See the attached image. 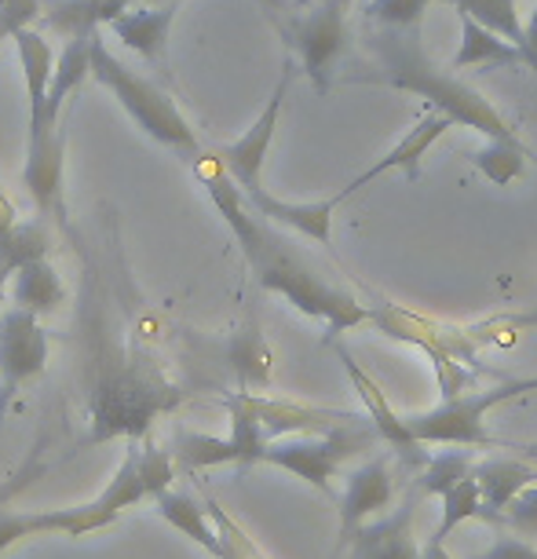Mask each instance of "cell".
Here are the masks:
<instances>
[{
	"label": "cell",
	"instance_id": "4dcf8cb0",
	"mask_svg": "<svg viewBox=\"0 0 537 559\" xmlns=\"http://www.w3.org/2000/svg\"><path fill=\"white\" fill-rule=\"evenodd\" d=\"M45 450H48V436H40V439L34 442V447H29L26 457L15 464L12 476L0 479V509H8V504H12V501L19 498V493L34 487L37 479H45V476H48L51 464L45 461Z\"/></svg>",
	"mask_w": 537,
	"mask_h": 559
},
{
	"label": "cell",
	"instance_id": "44dd1931",
	"mask_svg": "<svg viewBox=\"0 0 537 559\" xmlns=\"http://www.w3.org/2000/svg\"><path fill=\"white\" fill-rule=\"evenodd\" d=\"M168 453H172L176 472H187V476H202L208 468H227V464L246 472V457H241L238 442L230 439V431L227 436H202V431L179 428Z\"/></svg>",
	"mask_w": 537,
	"mask_h": 559
},
{
	"label": "cell",
	"instance_id": "277c9868",
	"mask_svg": "<svg viewBox=\"0 0 537 559\" xmlns=\"http://www.w3.org/2000/svg\"><path fill=\"white\" fill-rule=\"evenodd\" d=\"M140 501H146V487L140 479V468H135V450L129 442V453H124L121 468L107 479V487L99 490V498L70 504V509H40V512H12L0 509V556L8 548L29 542V537H70V542H81L84 534L107 531L121 520V512L135 509Z\"/></svg>",
	"mask_w": 537,
	"mask_h": 559
},
{
	"label": "cell",
	"instance_id": "74e56055",
	"mask_svg": "<svg viewBox=\"0 0 537 559\" xmlns=\"http://www.w3.org/2000/svg\"><path fill=\"white\" fill-rule=\"evenodd\" d=\"M256 4H260L263 12H267L271 19H275L278 26H282V19H286V12H289V4H286V0H256Z\"/></svg>",
	"mask_w": 537,
	"mask_h": 559
},
{
	"label": "cell",
	"instance_id": "ab89813d",
	"mask_svg": "<svg viewBox=\"0 0 537 559\" xmlns=\"http://www.w3.org/2000/svg\"><path fill=\"white\" fill-rule=\"evenodd\" d=\"M124 8H135V4H168V0H121Z\"/></svg>",
	"mask_w": 537,
	"mask_h": 559
},
{
	"label": "cell",
	"instance_id": "60d3db41",
	"mask_svg": "<svg viewBox=\"0 0 537 559\" xmlns=\"http://www.w3.org/2000/svg\"><path fill=\"white\" fill-rule=\"evenodd\" d=\"M325 4H333V8H341V12H347V8H351L355 0H325Z\"/></svg>",
	"mask_w": 537,
	"mask_h": 559
},
{
	"label": "cell",
	"instance_id": "cb8c5ba5",
	"mask_svg": "<svg viewBox=\"0 0 537 559\" xmlns=\"http://www.w3.org/2000/svg\"><path fill=\"white\" fill-rule=\"evenodd\" d=\"M227 362L238 373L241 392H252V388H267V381H271V347L263 344L256 314H249V319L241 322L235 333H230Z\"/></svg>",
	"mask_w": 537,
	"mask_h": 559
},
{
	"label": "cell",
	"instance_id": "7bdbcfd3",
	"mask_svg": "<svg viewBox=\"0 0 537 559\" xmlns=\"http://www.w3.org/2000/svg\"><path fill=\"white\" fill-rule=\"evenodd\" d=\"M0 304H4V289H0Z\"/></svg>",
	"mask_w": 537,
	"mask_h": 559
},
{
	"label": "cell",
	"instance_id": "484cf974",
	"mask_svg": "<svg viewBox=\"0 0 537 559\" xmlns=\"http://www.w3.org/2000/svg\"><path fill=\"white\" fill-rule=\"evenodd\" d=\"M435 4H450L454 12L472 15L479 26L493 29V34L509 40L512 48H520L526 62V40H523L520 15H515V0H435Z\"/></svg>",
	"mask_w": 537,
	"mask_h": 559
},
{
	"label": "cell",
	"instance_id": "603a6c76",
	"mask_svg": "<svg viewBox=\"0 0 537 559\" xmlns=\"http://www.w3.org/2000/svg\"><path fill=\"white\" fill-rule=\"evenodd\" d=\"M157 504V515L172 526V531H179L183 537H191V542L202 548V552H208L216 559L219 552V537H216V526L213 520H208V512H205V501H198L194 493H187V490H162L154 498Z\"/></svg>",
	"mask_w": 537,
	"mask_h": 559
},
{
	"label": "cell",
	"instance_id": "7a4b0ae2",
	"mask_svg": "<svg viewBox=\"0 0 537 559\" xmlns=\"http://www.w3.org/2000/svg\"><path fill=\"white\" fill-rule=\"evenodd\" d=\"M84 347H88V436L73 453L103 447L110 439H146V431L162 414L183 403L187 392L143 344H121L114 336L107 311L84 308Z\"/></svg>",
	"mask_w": 537,
	"mask_h": 559
},
{
	"label": "cell",
	"instance_id": "ac0fdd59",
	"mask_svg": "<svg viewBox=\"0 0 537 559\" xmlns=\"http://www.w3.org/2000/svg\"><path fill=\"white\" fill-rule=\"evenodd\" d=\"M472 479H476L479 498H482L479 520L498 526V515L504 504H509L526 483L537 479V464L520 461V457H487V461L472 464Z\"/></svg>",
	"mask_w": 537,
	"mask_h": 559
},
{
	"label": "cell",
	"instance_id": "8d00e7d4",
	"mask_svg": "<svg viewBox=\"0 0 537 559\" xmlns=\"http://www.w3.org/2000/svg\"><path fill=\"white\" fill-rule=\"evenodd\" d=\"M523 40H526V67L537 73V4L530 12V23H523Z\"/></svg>",
	"mask_w": 537,
	"mask_h": 559
},
{
	"label": "cell",
	"instance_id": "d6a6232c",
	"mask_svg": "<svg viewBox=\"0 0 537 559\" xmlns=\"http://www.w3.org/2000/svg\"><path fill=\"white\" fill-rule=\"evenodd\" d=\"M501 526H509V531H515L520 537H537V487L534 483H526V487L504 504L498 515V531Z\"/></svg>",
	"mask_w": 537,
	"mask_h": 559
},
{
	"label": "cell",
	"instance_id": "e575fe53",
	"mask_svg": "<svg viewBox=\"0 0 537 559\" xmlns=\"http://www.w3.org/2000/svg\"><path fill=\"white\" fill-rule=\"evenodd\" d=\"M476 559H537V548L520 534H515V537L512 534H498L487 552L476 556Z\"/></svg>",
	"mask_w": 537,
	"mask_h": 559
},
{
	"label": "cell",
	"instance_id": "5b68a950",
	"mask_svg": "<svg viewBox=\"0 0 537 559\" xmlns=\"http://www.w3.org/2000/svg\"><path fill=\"white\" fill-rule=\"evenodd\" d=\"M88 78L103 84L114 99L121 103L124 114L151 135L154 143L176 151L183 162H194L205 151L198 132L191 129V121L183 118V110L176 107V99L165 88H157L151 78H140L135 70H129L124 62L114 56L103 40V29L92 34V59H88Z\"/></svg>",
	"mask_w": 537,
	"mask_h": 559
},
{
	"label": "cell",
	"instance_id": "3957f363",
	"mask_svg": "<svg viewBox=\"0 0 537 559\" xmlns=\"http://www.w3.org/2000/svg\"><path fill=\"white\" fill-rule=\"evenodd\" d=\"M366 51L373 56L370 73H355V84H384L395 92H414V96L428 99L431 110L446 114L454 124L487 135V140L504 143H523L520 129L493 107V103L465 84L454 70H442L425 56L420 45V26H377L373 34H366Z\"/></svg>",
	"mask_w": 537,
	"mask_h": 559
},
{
	"label": "cell",
	"instance_id": "ba28073f",
	"mask_svg": "<svg viewBox=\"0 0 537 559\" xmlns=\"http://www.w3.org/2000/svg\"><path fill=\"white\" fill-rule=\"evenodd\" d=\"M282 29H286L289 48L297 51L300 67L311 78L314 92L325 96V92L333 88L336 62H341L344 45H347V12L322 0L308 15L289 19V26H282Z\"/></svg>",
	"mask_w": 537,
	"mask_h": 559
},
{
	"label": "cell",
	"instance_id": "83f0119b",
	"mask_svg": "<svg viewBox=\"0 0 537 559\" xmlns=\"http://www.w3.org/2000/svg\"><path fill=\"white\" fill-rule=\"evenodd\" d=\"M472 472V453L468 450H442L435 453V457H428V464L420 468V476H417V490L420 493H446L454 483H461Z\"/></svg>",
	"mask_w": 537,
	"mask_h": 559
},
{
	"label": "cell",
	"instance_id": "30bf717a",
	"mask_svg": "<svg viewBox=\"0 0 537 559\" xmlns=\"http://www.w3.org/2000/svg\"><path fill=\"white\" fill-rule=\"evenodd\" d=\"M293 73H297V67H293V59H286V62H282V78L275 84V92H271L267 107L260 110V118L249 124L246 135H238L235 143H227V146H219V151H216L219 165H224L227 176L241 187V194L263 187L260 176H263V165H267L271 143H275L278 121H282V107H286L289 84H293Z\"/></svg>",
	"mask_w": 537,
	"mask_h": 559
},
{
	"label": "cell",
	"instance_id": "6da1fadb",
	"mask_svg": "<svg viewBox=\"0 0 537 559\" xmlns=\"http://www.w3.org/2000/svg\"><path fill=\"white\" fill-rule=\"evenodd\" d=\"M191 165H194V176L205 183L208 202L224 216L227 230L235 235L241 257H246V263L252 267L263 289L286 297L293 308L300 314H308V319L325 322L330 336H341L347 330H355V325L370 322V304L355 300L347 289L325 282L278 230H271L267 219L252 213L241 187L227 176V168L219 165L216 151H202Z\"/></svg>",
	"mask_w": 537,
	"mask_h": 559
},
{
	"label": "cell",
	"instance_id": "d4e9b609",
	"mask_svg": "<svg viewBox=\"0 0 537 559\" xmlns=\"http://www.w3.org/2000/svg\"><path fill=\"white\" fill-rule=\"evenodd\" d=\"M48 249H51L48 219L37 216V219H29V224L19 219V224L12 227V235L4 238V246H0V289H4V282L12 278L23 263L48 257Z\"/></svg>",
	"mask_w": 537,
	"mask_h": 559
},
{
	"label": "cell",
	"instance_id": "5bb4252c",
	"mask_svg": "<svg viewBox=\"0 0 537 559\" xmlns=\"http://www.w3.org/2000/svg\"><path fill=\"white\" fill-rule=\"evenodd\" d=\"M392 501H395V479L387 457H370L358 464L355 472H347L344 493H336V504H341V548L358 526L370 520V515L384 512Z\"/></svg>",
	"mask_w": 537,
	"mask_h": 559
},
{
	"label": "cell",
	"instance_id": "836d02e7",
	"mask_svg": "<svg viewBox=\"0 0 537 559\" xmlns=\"http://www.w3.org/2000/svg\"><path fill=\"white\" fill-rule=\"evenodd\" d=\"M40 19V0H0V40H12L15 29L34 26Z\"/></svg>",
	"mask_w": 537,
	"mask_h": 559
},
{
	"label": "cell",
	"instance_id": "d590c367",
	"mask_svg": "<svg viewBox=\"0 0 537 559\" xmlns=\"http://www.w3.org/2000/svg\"><path fill=\"white\" fill-rule=\"evenodd\" d=\"M530 392H537V377H512V381L493 384L498 403H509V399H520V395H530Z\"/></svg>",
	"mask_w": 537,
	"mask_h": 559
},
{
	"label": "cell",
	"instance_id": "b9f144b4",
	"mask_svg": "<svg viewBox=\"0 0 537 559\" xmlns=\"http://www.w3.org/2000/svg\"><path fill=\"white\" fill-rule=\"evenodd\" d=\"M526 453H530V457H537V450H526Z\"/></svg>",
	"mask_w": 537,
	"mask_h": 559
},
{
	"label": "cell",
	"instance_id": "9a60e30c",
	"mask_svg": "<svg viewBox=\"0 0 537 559\" xmlns=\"http://www.w3.org/2000/svg\"><path fill=\"white\" fill-rule=\"evenodd\" d=\"M347 559H420V545L414 537V501L384 515V520H366L347 537Z\"/></svg>",
	"mask_w": 537,
	"mask_h": 559
},
{
	"label": "cell",
	"instance_id": "e0dca14e",
	"mask_svg": "<svg viewBox=\"0 0 537 559\" xmlns=\"http://www.w3.org/2000/svg\"><path fill=\"white\" fill-rule=\"evenodd\" d=\"M450 129H454V121L446 118V114H439V110H428L425 118H420L414 129H409L403 140H398L392 151H387L381 162H373L370 168H366L362 176H355L351 183L355 187H366L370 179H377V176H384V173H406L409 179H417V173H420V162L428 157V151L435 146L442 135H446Z\"/></svg>",
	"mask_w": 537,
	"mask_h": 559
},
{
	"label": "cell",
	"instance_id": "f546056e",
	"mask_svg": "<svg viewBox=\"0 0 537 559\" xmlns=\"http://www.w3.org/2000/svg\"><path fill=\"white\" fill-rule=\"evenodd\" d=\"M132 450H135V468H140V479L146 487V498H157L162 490L172 487V479L179 476L176 464H172V453L154 447L146 439H129Z\"/></svg>",
	"mask_w": 537,
	"mask_h": 559
},
{
	"label": "cell",
	"instance_id": "4316f807",
	"mask_svg": "<svg viewBox=\"0 0 537 559\" xmlns=\"http://www.w3.org/2000/svg\"><path fill=\"white\" fill-rule=\"evenodd\" d=\"M439 498H442V523L435 526L431 542H446L461 523L479 520L482 515V498H479V487H476V479H472V472L461 483H454L446 493H439Z\"/></svg>",
	"mask_w": 537,
	"mask_h": 559
},
{
	"label": "cell",
	"instance_id": "4fadbf2b",
	"mask_svg": "<svg viewBox=\"0 0 537 559\" xmlns=\"http://www.w3.org/2000/svg\"><path fill=\"white\" fill-rule=\"evenodd\" d=\"M358 191L355 183L341 187V194L333 198H322V202H286V198H275L267 194L263 187L256 191H246V202L256 216H263L267 224H282L289 230H297V235L319 241V246H330L333 241V213L341 209L347 198Z\"/></svg>",
	"mask_w": 537,
	"mask_h": 559
},
{
	"label": "cell",
	"instance_id": "8992f818",
	"mask_svg": "<svg viewBox=\"0 0 537 559\" xmlns=\"http://www.w3.org/2000/svg\"><path fill=\"white\" fill-rule=\"evenodd\" d=\"M377 431L373 425L358 420V425L322 431V436H286V439H271L263 447L260 464H275V468L289 472L303 483H311L314 490H322L325 498H336L333 479L347 461L358 453L373 450Z\"/></svg>",
	"mask_w": 537,
	"mask_h": 559
},
{
	"label": "cell",
	"instance_id": "7c38bea8",
	"mask_svg": "<svg viewBox=\"0 0 537 559\" xmlns=\"http://www.w3.org/2000/svg\"><path fill=\"white\" fill-rule=\"evenodd\" d=\"M249 406L256 414L260 431L267 442L286 436H322V431H336L366 420L362 414H351V409L308 406V403H293V399H267L256 392H249Z\"/></svg>",
	"mask_w": 537,
	"mask_h": 559
},
{
	"label": "cell",
	"instance_id": "2e32d148",
	"mask_svg": "<svg viewBox=\"0 0 537 559\" xmlns=\"http://www.w3.org/2000/svg\"><path fill=\"white\" fill-rule=\"evenodd\" d=\"M176 23V0L168 4H135L118 19H110V34L121 40L124 48H132L135 56L165 70V51H168V29Z\"/></svg>",
	"mask_w": 537,
	"mask_h": 559
},
{
	"label": "cell",
	"instance_id": "52a82bcc",
	"mask_svg": "<svg viewBox=\"0 0 537 559\" xmlns=\"http://www.w3.org/2000/svg\"><path fill=\"white\" fill-rule=\"evenodd\" d=\"M498 403L493 388H482V392H461L454 399H442L435 409L428 414H414L406 417L409 436L417 442H446V447H498V439L487 431V414Z\"/></svg>",
	"mask_w": 537,
	"mask_h": 559
},
{
	"label": "cell",
	"instance_id": "f35d334b",
	"mask_svg": "<svg viewBox=\"0 0 537 559\" xmlns=\"http://www.w3.org/2000/svg\"><path fill=\"white\" fill-rule=\"evenodd\" d=\"M420 559H454V556L446 552V542H431L428 537V545L420 548Z\"/></svg>",
	"mask_w": 537,
	"mask_h": 559
},
{
	"label": "cell",
	"instance_id": "1f68e13d",
	"mask_svg": "<svg viewBox=\"0 0 537 559\" xmlns=\"http://www.w3.org/2000/svg\"><path fill=\"white\" fill-rule=\"evenodd\" d=\"M435 0H362V19L373 26H392V29H403V26H420L428 8Z\"/></svg>",
	"mask_w": 537,
	"mask_h": 559
},
{
	"label": "cell",
	"instance_id": "ffe728a7",
	"mask_svg": "<svg viewBox=\"0 0 537 559\" xmlns=\"http://www.w3.org/2000/svg\"><path fill=\"white\" fill-rule=\"evenodd\" d=\"M129 8L121 0H40V23L59 37H92Z\"/></svg>",
	"mask_w": 537,
	"mask_h": 559
},
{
	"label": "cell",
	"instance_id": "9c48e42d",
	"mask_svg": "<svg viewBox=\"0 0 537 559\" xmlns=\"http://www.w3.org/2000/svg\"><path fill=\"white\" fill-rule=\"evenodd\" d=\"M48 369V336L37 314L23 308L0 311V417L19 388L34 384Z\"/></svg>",
	"mask_w": 537,
	"mask_h": 559
},
{
	"label": "cell",
	"instance_id": "7402d4cb",
	"mask_svg": "<svg viewBox=\"0 0 537 559\" xmlns=\"http://www.w3.org/2000/svg\"><path fill=\"white\" fill-rule=\"evenodd\" d=\"M8 293H12V304L29 314H51L59 311V304H67V286H62L59 271L51 267L48 257L23 263L12 278H8Z\"/></svg>",
	"mask_w": 537,
	"mask_h": 559
},
{
	"label": "cell",
	"instance_id": "8fae6325",
	"mask_svg": "<svg viewBox=\"0 0 537 559\" xmlns=\"http://www.w3.org/2000/svg\"><path fill=\"white\" fill-rule=\"evenodd\" d=\"M336 355H341V366H344L347 381H351V388L358 392V399H362L366 414H370V425H373V431H377V439H384L387 447L395 450V457L406 464V468H425V464H428L425 442H417L414 436H409L406 417H398V414H395L392 403H387V395L381 392V384H377L373 377L355 362L347 347H336Z\"/></svg>",
	"mask_w": 537,
	"mask_h": 559
},
{
	"label": "cell",
	"instance_id": "f1b7e54d",
	"mask_svg": "<svg viewBox=\"0 0 537 559\" xmlns=\"http://www.w3.org/2000/svg\"><path fill=\"white\" fill-rule=\"evenodd\" d=\"M205 512H208V520H213L216 526V537H219V552H227V556H235V559H271V556H263V548L252 542V537L241 531V523L230 515L224 504H219L213 493H205ZM216 552V556H219Z\"/></svg>",
	"mask_w": 537,
	"mask_h": 559
},
{
	"label": "cell",
	"instance_id": "d6986e66",
	"mask_svg": "<svg viewBox=\"0 0 537 559\" xmlns=\"http://www.w3.org/2000/svg\"><path fill=\"white\" fill-rule=\"evenodd\" d=\"M461 23V48L450 59V70H501V67H526L523 51L512 48L509 40L498 37L493 29L479 26L476 19L457 12Z\"/></svg>",
	"mask_w": 537,
	"mask_h": 559
}]
</instances>
